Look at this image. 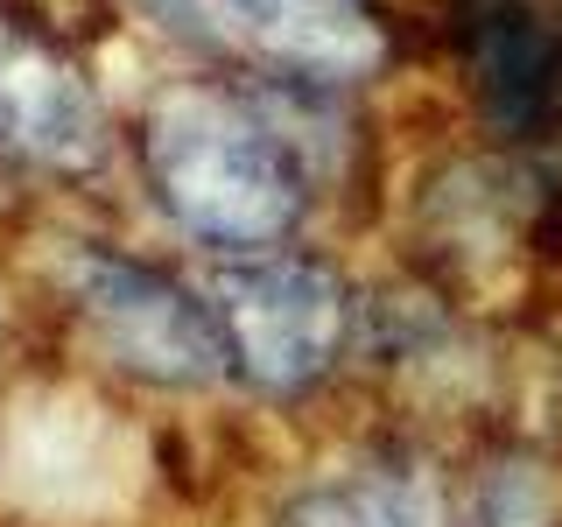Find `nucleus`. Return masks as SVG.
I'll return each instance as SVG.
<instances>
[{
	"instance_id": "39448f33",
	"label": "nucleus",
	"mask_w": 562,
	"mask_h": 527,
	"mask_svg": "<svg viewBox=\"0 0 562 527\" xmlns=\"http://www.w3.org/2000/svg\"><path fill=\"white\" fill-rule=\"evenodd\" d=\"M120 134L85 57L49 22L0 8V176L92 183Z\"/></svg>"
},
{
	"instance_id": "7ed1b4c3",
	"label": "nucleus",
	"mask_w": 562,
	"mask_h": 527,
	"mask_svg": "<svg viewBox=\"0 0 562 527\" xmlns=\"http://www.w3.org/2000/svg\"><path fill=\"white\" fill-rule=\"evenodd\" d=\"M57 303L70 316V338L127 386H148V394L233 386V351H225L211 295L162 260L105 239H64Z\"/></svg>"
},
{
	"instance_id": "0eeeda50",
	"label": "nucleus",
	"mask_w": 562,
	"mask_h": 527,
	"mask_svg": "<svg viewBox=\"0 0 562 527\" xmlns=\"http://www.w3.org/2000/svg\"><path fill=\"white\" fill-rule=\"evenodd\" d=\"M274 527H471V500L422 450H366L310 479Z\"/></svg>"
},
{
	"instance_id": "f03ea898",
	"label": "nucleus",
	"mask_w": 562,
	"mask_h": 527,
	"mask_svg": "<svg viewBox=\"0 0 562 527\" xmlns=\"http://www.w3.org/2000/svg\"><path fill=\"white\" fill-rule=\"evenodd\" d=\"M218 310L233 386H246L268 408H303L330 380L359 366L373 345V303L351 281V268L324 246H274V254L218 260L204 281Z\"/></svg>"
},
{
	"instance_id": "f257e3e1",
	"label": "nucleus",
	"mask_w": 562,
	"mask_h": 527,
	"mask_svg": "<svg viewBox=\"0 0 562 527\" xmlns=\"http://www.w3.org/2000/svg\"><path fill=\"white\" fill-rule=\"evenodd\" d=\"M127 148L162 225L211 260L295 246L316 211V183L289 148L274 92L260 78L211 64L176 70L140 99Z\"/></svg>"
},
{
	"instance_id": "20e7f679",
	"label": "nucleus",
	"mask_w": 562,
	"mask_h": 527,
	"mask_svg": "<svg viewBox=\"0 0 562 527\" xmlns=\"http://www.w3.org/2000/svg\"><path fill=\"white\" fill-rule=\"evenodd\" d=\"M211 70L316 92H366L401 64V29L380 0H134Z\"/></svg>"
},
{
	"instance_id": "423d86ee",
	"label": "nucleus",
	"mask_w": 562,
	"mask_h": 527,
	"mask_svg": "<svg viewBox=\"0 0 562 527\" xmlns=\"http://www.w3.org/2000/svg\"><path fill=\"white\" fill-rule=\"evenodd\" d=\"M450 49L506 155L562 148V14L549 0H457Z\"/></svg>"
}]
</instances>
